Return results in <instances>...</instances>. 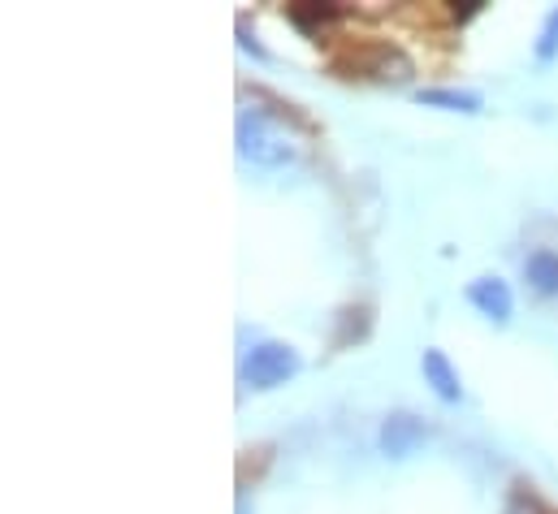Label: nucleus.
Wrapping results in <instances>:
<instances>
[{"instance_id": "nucleus-3", "label": "nucleus", "mask_w": 558, "mask_h": 514, "mask_svg": "<svg viewBox=\"0 0 558 514\" xmlns=\"http://www.w3.org/2000/svg\"><path fill=\"white\" fill-rule=\"evenodd\" d=\"M428 441V424L412 415V411H395V415H386L381 419V432H377V445H381V454L386 458H395V463H403V458H412L420 445Z\"/></svg>"}, {"instance_id": "nucleus-9", "label": "nucleus", "mask_w": 558, "mask_h": 514, "mask_svg": "<svg viewBox=\"0 0 558 514\" xmlns=\"http://www.w3.org/2000/svg\"><path fill=\"white\" fill-rule=\"evenodd\" d=\"M533 52H537V61H542V65H550V61L558 57V9L546 13V22H542V30H537Z\"/></svg>"}, {"instance_id": "nucleus-10", "label": "nucleus", "mask_w": 558, "mask_h": 514, "mask_svg": "<svg viewBox=\"0 0 558 514\" xmlns=\"http://www.w3.org/2000/svg\"><path fill=\"white\" fill-rule=\"evenodd\" d=\"M502 514H546V506H542V498H537V493H529V489H515V493L507 498Z\"/></svg>"}, {"instance_id": "nucleus-6", "label": "nucleus", "mask_w": 558, "mask_h": 514, "mask_svg": "<svg viewBox=\"0 0 558 514\" xmlns=\"http://www.w3.org/2000/svg\"><path fill=\"white\" fill-rule=\"evenodd\" d=\"M524 281L537 298H558V252L537 247L533 256L524 259Z\"/></svg>"}, {"instance_id": "nucleus-12", "label": "nucleus", "mask_w": 558, "mask_h": 514, "mask_svg": "<svg viewBox=\"0 0 558 514\" xmlns=\"http://www.w3.org/2000/svg\"><path fill=\"white\" fill-rule=\"evenodd\" d=\"M481 9H485V0H454L450 13H454V22H468V17H476Z\"/></svg>"}, {"instance_id": "nucleus-4", "label": "nucleus", "mask_w": 558, "mask_h": 514, "mask_svg": "<svg viewBox=\"0 0 558 514\" xmlns=\"http://www.w3.org/2000/svg\"><path fill=\"white\" fill-rule=\"evenodd\" d=\"M468 303L485 320H494V325H507L511 311H515V294H511V285L502 277H476V281H468Z\"/></svg>"}, {"instance_id": "nucleus-2", "label": "nucleus", "mask_w": 558, "mask_h": 514, "mask_svg": "<svg viewBox=\"0 0 558 514\" xmlns=\"http://www.w3.org/2000/svg\"><path fill=\"white\" fill-rule=\"evenodd\" d=\"M299 368H303V359L290 342H256L239 364V381L247 389H278L294 381Z\"/></svg>"}, {"instance_id": "nucleus-1", "label": "nucleus", "mask_w": 558, "mask_h": 514, "mask_svg": "<svg viewBox=\"0 0 558 514\" xmlns=\"http://www.w3.org/2000/svg\"><path fill=\"white\" fill-rule=\"evenodd\" d=\"M239 156L256 169H281L299 156V138L286 130L278 113L269 109H243L239 113Z\"/></svg>"}, {"instance_id": "nucleus-11", "label": "nucleus", "mask_w": 558, "mask_h": 514, "mask_svg": "<svg viewBox=\"0 0 558 514\" xmlns=\"http://www.w3.org/2000/svg\"><path fill=\"white\" fill-rule=\"evenodd\" d=\"M239 48H243V52H252V57H260V61H269V48H265L247 26H239Z\"/></svg>"}, {"instance_id": "nucleus-5", "label": "nucleus", "mask_w": 558, "mask_h": 514, "mask_svg": "<svg viewBox=\"0 0 558 514\" xmlns=\"http://www.w3.org/2000/svg\"><path fill=\"white\" fill-rule=\"evenodd\" d=\"M420 372H424V386L433 389L441 402H459L463 397V381H459V368L446 359V351H437V346H428L424 355H420Z\"/></svg>"}, {"instance_id": "nucleus-8", "label": "nucleus", "mask_w": 558, "mask_h": 514, "mask_svg": "<svg viewBox=\"0 0 558 514\" xmlns=\"http://www.w3.org/2000/svg\"><path fill=\"white\" fill-rule=\"evenodd\" d=\"M424 109H446V113H481V96L476 91H454V87H428L416 91Z\"/></svg>"}, {"instance_id": "nucleus-7", "label": "nucleus", "mask_w": 558, "mask_h": 514, "mask_svg": "<svg viewBox=\"0 0 558 514\" xmlns=\"http://www.w3.org/2000/svg\"><path fill=\"white\" fill-rule=\"evenodd\" d=\"M290 13V22L303 30V35H320V30H329L333 22H342V4H312V0H299V4H290L286 9Z\"/></svg>"}]
</instances>
